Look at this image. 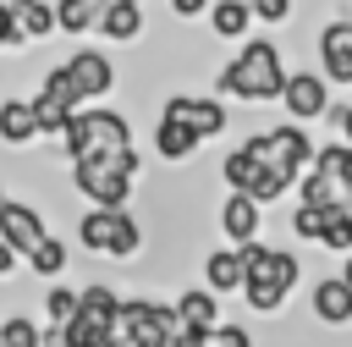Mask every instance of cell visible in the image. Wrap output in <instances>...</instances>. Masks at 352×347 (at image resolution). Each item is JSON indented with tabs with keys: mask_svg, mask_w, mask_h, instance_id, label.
Segmentation results:
<instances>
[{
	"mask_svg": "<svg viewBox=\"0 0 352 347\" xmlns=\"http://www.w3.org/2000/svg\"><path fill=\"white\" fill-rule=\"evenodd\" d=\"M286 55L275 39H248L236 44V55L214 72V94L220 99H242V105H280L286 94Z\"/></svg>",
	"mask_w": 352,
	"mask_h": 347,
	"instance_id": "cell-1",
	"label": "cell"
},
{
	"mask_svg": "<svg viewBox=\"0 0 352 347\" xmlns=\"http://www.w3.org/2000/svg\"><path fill=\"white\" fill-rule=\"evenodd\" d=\"M132 149V121L121 110H104V105H88L72 116V127L60 132V154L77 165V160H110Z\"/></svg>",
	"mask_w": 352,
	"mask_h": 347,
	"instance_id": "cell-2",
	"label": "cell"
},
{
	"mask_svg": "<svg viewBox=\"0 0 352 347\" xmlns=\"http://www.w3.org/2000/svg\"><path fill=\"white\" fill-rule=\"evenodd\" d=\"M77 242L104 259H138L143 253V226L132 209H82L77 215Z\"/></svg>",
	"mask_w": 352,
	"mask_h": 347,
	"instance_id": "cell-3",
	"label": "cell"
},
{
	"mask_svg": "<svg viewBox=\"0 0 352 347\" xmlns=\"http://www.w3.org/2000/svg\"><path fill=\"white\" fill-rule=\"evenodd\" d=\"M248 149L258 154V165H264V171H280V176H292V182H302V176H308V165H314V154H319V143L302 132V121L264 127V132H253V138H248Z\"/></svg>",
	"mask_w": 352,
	"mask_h": 347,
	"instance_id": "cell-4",
	"label": "cell"
},
{
	"mask_svg": "<svg viewBox=\"0 0 352 347\" xmlns=\"http://www.w3.org/2000/svg\"><path fill=\"white\" fill-rule=\"evenodd\" d=\"M72 187L88 198V209H126L138 182H126L110 160H77L72 165Z\"/></svg>",
	"mask_w": 352,
	"mask_h": 347,
	"instance_id": "cell-5",
	"label": "cell"
},
{
	"mask_svg": "<svg viewBox=\"0 0 352 347\" xmlns=\"http://www.w3.org/2000/svg\"><path fill=\"white\" fill-rule=\"evenodd\" d=\"M121 325L132 330L138 347H170L182 319H176V303H154V297H126L121 303Z\"/></svg>",
	"mask_w": 352,
	"mask_h": 347,
	"instance_id": "cell-6",
	"label": "cell"
},
{
	"mask_svg": "<svg viewBox=\"0 0 352 347\" xmlns=\"http://www.w3.org/2000/svg\"><path fill=\"white\" fill-rule=\"evenodd\" d=\"M160 116H170V121H182V127H192L204 143H209V138H220V132L231 127V110L220 105V94H170Z\"/></svg>",
	"mask_w": 352,
	"mask_h": 347,
	"instance_id": "cell-7",
	"label": "cell"
},
{
	"mask_svg": "<svg viewBox=\"0 0 352 347\" xmlns=\"http://www.w3.org/2000/svg\"><path fill=\"white\" fill-rule=\"evenodd\" d=\"M0 237H6L22 259H33V253L50 242V226H44V215H38L33 204H22V198L0 193Z\"/></svg>",
	"mask_w": 352,
	"mask_h": 347,
	"instance_id": "cell-8",
	"label": "cell"
},
{
	"mask_svg": "<svg viewBox=\"0 0 352 347\" xmlns=\"http://www.w3.org/2000/svg\"><path fill=\"white\" fill-rule=\"evenodd\" d=\"M319 72L330 77V88H352V17H330L314 39Z\"/></svg>",
	"mask_w": 352,
	"mask_h": 347,
	"instance_id": "cell-9",
	"label": "cell"
},
{
	"mask_svg": "<svg viewBox=\"0 0 352 347\" xmlns=\"http://www.w3.org/2000/svg\"><path fill=\"white\" fill-rule=\"evenodd\" d=\"M280 105H286V116L292 121H319V116H330L336 105H330V77L314 66H302V72H292L286 77V94H280Z\"/></svg>",
	"mask_w": 352,
	"mask_h": 347,
	"instance_id": "cell-10",
	"label": "cell"
},
{
	"mask_svg": "<svg viewBox=\"0 0 352 347\" xmlns=\"http://www.w3.org/2000/svg\"><path fill=\"white\" fill-rule=\"evenodd\" d=\"M214 220H220V237H226L231 248H248V242H258V231H264V204L248 198V193H226Z\"/></svg>",
	"mask_w": 352,
	"mask_h": 347,
	"instance_id": "cell-11",
	"label": "cell"
},
{
	"mask_svg": "<svg viewBox=\"0 0 352 347\" xmlns=\"http://www.w3.org/2000/svg\"><path fill=\"white\" fill-rule=\"evenodd\" d=\"M308 308H314V319L324 330H346L352 325V286H346V275H319L308 286Z\"/></svg>",
	"mask_w": 352,
	"mask_h": 347,
	"instance_id": "cell-12",
	"label": "cell"
},
{
	"mask_svg": "<svg viewBox=\"0 0 352 347\" xmlns=\"http://www.w3.org/2000/svg\"><path fill=\"white\" fill-rule=\"evenodd\" d=\"M66 72H72L82 105H99V99L116 88V66H110L104 50H77V55H66Z\"/></svg>",
	"mask_w": 352,
	"mask_h": 347,
	"instance_id": "cell-13",
	"label": "cell"
},
{
	"mask_svg": "<svg viewBox=\"0 0 352 347\" xmlns=\"http://www.w3.org/2000/svg\"><path fill=\"white\" fill-rule=\"evenodd\" d=\"M204 286H209V292H220V297L242 292V286H248V264H242V248L220 242V248L204 259Z\"/></svg>",
	"mask_w": 352,
	"mask_h": 347,
	"instance_id": "cell-14",
	"label": "cell"
},
{
	"mask_svg": "<svg viewBox=\"0 0 352 347\" xmlns=\"http://www.w3.org/2000/svg\"><path fill=\"white\" fill-rule=\"evenodd\" d=\"M176 319L187 325V330H220L226 325V314H220V292H209V286H187V292H176Z\"/></svg>",
	"mask_w": 352,
	"mask_h": 347,
	"instance_id": "cell-15",
	"label": "cell"
},
{
	"mask_svg": "<svg viewBox=\"0 0 352 347\" xmlns=\"http://www.w3.org/2000/svg\"><path fill=\"white\" fill-rule=\"evenodd\" d=\"M33 138H44L38 132V110H33V99H0V143L6 149H28Z\"/></svg>",
	"mask_w": 352,
	"mask_h": 347,
	"instance_id": "cell-16",
	"label": "cell"
},
{
	"mask_svg": "<svg viewBox=\"0 0 352 347\" xmlns=\"http://www.w3.org/2000/svg\"><path fill=\"white\" fill-rule=\"evenodd\" d=\"M253 22H258V17H253L248 0H214V6H209V33H214V39L248 44V39H253Z\"/></svg>",
	"mask_w": 352,
	"mask_h": 347,
	"instance_id": "cell-17",
	"label": "cell"
},
{
	"mask_svg": "<svg viewBox=\"0 0 352 347\" xmlns=\"http://www.w3.org/2000/svg\"><path fill=\"white\" fill-rule=\"evenodd\" d=\"M55 17H60V33L88 39V33H99V28H104L110 0H55Z\"/></svg>",
	"mask_w": 352,
	"mask_h": 347,
	"instance_id": "cell-18",
	"label": "cell"
},
{
	"mask_svg": "<svg viewBox=\"0 0 352 347\" xmlns=\"http://www.w3.org/2000/svg\"><path fill=\"white\" fill-rule=\"evenodd\" d=\"M198 132L192 127H182V121H170V116H160V127H154V149H160V160H170V165H182V160H192L198 154Z\"/></svg>",
	"mask_w": 352,
	"mask_h": 347,
	"instance_id": "cell-19",
	"label": "cell"
},
{
	"mask_svg": "<svg viewBox=\"0 0 352 347\" xmlns=\"http://www.w3.org/2000/svg\"><path fill=\"white\" fill-rule=\"evenodd\" d=\"M258 176H264V165H258V154H253L248 143H242V149H231V154L220 160V182H226V193H248V198H253Z\"/></svg>",
	"mask_w": 352,
	"mask_h": 347,
	"instance_id": "cell-20",
	"label": "cell"
},
{
	"mask_svg": "<svg viewBox=\"0 0 352 347\" xmlns=\"http://www.w3.org/2000/svg\"><path fill=\"white\" fill-rule=\"evenodd\" d=\"M16 22H22V33H28V44H33V39H50V33H60V17H55V0H22V6H16Z\"/></svg>",
	"mask_w": 352,
	"mask_h": 347,
	"instance_id": "cell-21",
	"label": "cell"
},
{
	"mask_svg": "<svg viewBox=\"0 0 352 347\" xmlns=\"http://www.w3.org/2000/svg\"><path fill=\"white\" fill-rule=\"evenodd\" d=\"M99 39H110V44H132V39H143V6H110Z\"/></svg>",
	"mask_w": 352,
	"mask_h": 347,
	"instance_id": "cell-22",
	"label": "cell"
},
{
	"mask_svg": "<svg viewBox=\"0 0 352 347\" xmlns=\"http://www.w3.org/2000/svg\"><path fill=\"white\" fill-rule=\"evenodd\" d=\"M33 110H38V132H44V138H55V143H60V132H66V127H72V116H77L72 105H60V99H55V94H44V88L33 94Z\"/></svg>",
	"mask_w": 352,
	"mask_h": 347,
	"instance_id": "cell-23",
	"label": "cell"
},
{
	"mask_svg": "<svg viewBox=\"0 0 352 347\" xmlns=\"http://www.w3.org/2000/svg\"><path fill=\"white\" fill-rule=\"evenodd\" d=\"M286 297H292V292H280V286L264 281V275H248V286H242V303H248L253 314H280Z\"/></svg>",
	"mask_w": 352,
	"mask_h": 347,
	"instance_id": "cell-24",
	"label": "cell"
},
{
	"mask_svg": "<svg viewBox=\"0 0 352 347\" xmlns=\"http://www.w3.org/2000/svg\"><path fill=\"white\" fill-rule=\"evenodd\" d=\"M66 259H72V253H66V242H60V237H50V242L28 259V270H33L38 281H60V275H66Z\"/></svg>",
	"mask_w": 352,
	"mask_h": 347,
	"instance_id": "cell-25",
	"label": "cell"
},
{
	"mask_svg": "<svg viewBox=\"0 0 352 347\" xmlns=\"http://www.w3.org/2000/svg\"><path fill=\"white\" fill-rule=\"evenodd\" d=\"M77 308H82V292H72V286H50L44 292V325H72Z\"/></svg>",
	"mask_w": 352,
	"mask_h": 347,
	"instance_id": "cell-26",
	"label": "cell"
},
{
	"mask_svg": "<svg viewBox=\"0 0 352 347\" xmlns=\"http://www.w3.org/2000/svg\"><path fill=\"white\" fill-rule=\"evenodd\" d=\"M0 341L6 347H44V325L28 319V314H6L0 319Z\"/></svg>",
	"mask_w": 352,
	"mask_h": 347,
	"instance_id": "cell-27",
	"label": "cell"
},
{
	"mask_svg": "<svg viewBox=\"0 0 352 347\" xmlns=\"http://www.w3.org/2000/svg\"><path fill=\"white\" fill-rule=\"evenodd\" d=\"M38 88H44V94H55V99H60V105H72V110H88V105H82V94H77V83H72V72H66V61H60V66H50Z\"/></svg>",
	"mask_w": 352,
	"mask_h": 347,
	"instance_id": "cell-28",
	"label": "cell"
},
{
	"mask_svg": "<svg viewBox=\"0 0 352 347\" xmlns=\"http://www.w3.org/2000/svg\"><path fill=\"white\" fill-rule=\"evenodd\" d=\"M324 226H330V209H319V204H297V209H292V231H297V237L324 242Z\"/></svg>",
	"mask_w": 352,
	"mask_h": 347,
	"instance_id": "cell-29",
	"label": "cell"
},
{
	"mask_svg": "<svg viewBox=\"0 0 352 347\" xmlns=\"http://www.w3.org/2000/svg\"><path fill=\"white\" fill-rule=\"evenodd\" d=\"M319 248H330V253H352V215H341V209H330V226H324V242Z\"/></svg>",
	"mask_w": 352,
	"mask_h": 347,
	"instance_id": "cell-30",
	"label": "cell"
},
{
	"mask_svg": "<svg viewBox=\"0 0 352 347\" xmlns=\"http://www.w3.org/2000/svg\"><path fill=\"white\" fill-rule=\"evenodd\" d=\"M253 6V17L264 22V28H280V22H292V0H248Z\"/></svg>",
	"mask_w": 352,
	"mask_h": 347,
	"instance_id": "cell-31",
	"label": "cell"
},
{
	"mask_svg": "<svg viewBox=\"0 0 352 347\" xmlns=\"http://www.w3.org/2000/svg\"><path fill=\"white\" fill-rule=\"evenodd\" d=\"M209 347H253V336H248V325H220V330H209Z\"/></svg>",
	"mask_w": 352,
	"mask_h": 347,
	"instance_id": "cell-32",
	"label": "cell"
},
{
	"mask_svg": "<svg viewBox=\"0 0 352 347\" xmlns=\"http://www.w3.org/2000/svg\"><path fill=\"white\" fill-rule=\"evenodd\" d=\"M165 6H170L176 17H209V6H214V0H165Z\"/></svg>",
	"mask_w": 352,
	"mask_h": 347,
	"instance_id": "cell-33",
	"label": "cell"
},
{
	"mask_svg": "<svg viewBox=\"0 0 352 347\" xmlns=\"http://www.w3.org/2000/svg\"><path fill=\"white\" fill-rule=\"evenodd\" d=\"M16 264H28V259H22V253H16V248H11L6 237H0V281H6V275H11Z\"/></svg>",
	"mask_w": 352,
	"mask_h": 347,
	"instance_id": "cell-34",
	"label": "cell"
},
{
	"mask_svg": "<svg viewBox=\"0 0 352 347\" xmlns=\"http://www.w3.org/2000/svg\"><path fill=\"white\" fill-rule=\"evenodd\" d=\"M330 116H336V132H341V143H352V105H336Z\"/></svg>",
	"mask_w": 352,
	"mask_h": 347,
	"instance_id": "cell-35",
	"label": "cell"
},
{
	"mask_svg": "<svg viewBox=\"0 0 352 347\" xmlns=\"http://www.w3.org/2000/svg\"><path fill=\"white\" fill-rule=\"evenodd\" d=\"M104 347H138V341H132V330H126V325H121V319H116V330H110V336H104Z\"/></svg>",
	"mask_w": 352,
	"mask_h": 347,
	"instance_id": "cell-36",
	"label": "cell"
},
{
	"mask_svg": "<svg viewBox=\"0 0 352 347\" xmlns=\"http://www.w3.org/2000/svg\"><path fill=\"white\" fill-rule=\"evenodd\" d=\"M341 275H346V286H352V253H346V259H341Z\"/></svg>",
	"mask_w": 352,
	"mask_h": 347,
	"instance_id": "cell-37",
	"label": "cell"
},
{
	"mask_svg": "<svg viewBox=\"0 0 352 347\" xmlns=\"http://www.w3.org/2000/svg\"><path fill=\"white\" fill-rule=\"evenodd\" d=\"M16 6H22V0H0V11H11V17H16Z\"/></svg>",
	"mask_w": 352,
	"mask_h": 347,
	"instance_id": "cell-38",
	"label": "cell"
},
{
	"mask_svg": "<svg viewBox=\"0 0 352 347\" xmlns=\"http://www.w3.org/2000/svg\"><path fill=\"white\" fill-rule=\"evenodd\" d=\"M110 6H143V0H110Z\"/></svg>",
	"mask_w": 352,
	"mask_h": 347,
	"instance_id": "cell-39",
	"label": "cell"
},
{
	"mask_svg": "<svg viewBox=\"0 0 352 347\" xmlns=\"http://www.w3.org/2000/svg\"><path fill=\"white\" fill-rule=\"evenodd\" d=\"M0 347H6V341H0Z\"/></svg>",
	"mask_w": 352,
	"mask_h": 347,
	"instance_id": "cell-40",
	"label": "cell"
}]
</instances>
